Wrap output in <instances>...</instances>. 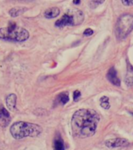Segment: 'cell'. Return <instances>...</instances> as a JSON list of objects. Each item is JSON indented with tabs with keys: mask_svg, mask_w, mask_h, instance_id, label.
<instances>
[{
	"mask_svg": "<svg viewBox=\"0 0 133 150\" xmlns=\"http://www.w3.org/2000/svg\"><path fill=\"white\" fill-rule=\"evenodd\" d=\"M100 116L95 110L81 109L72 116L71 126L73 134L80 138L93 136L96 132Z\"/></svg>",
	"mask_w": 133,
	"mask_h": 150,
	"instance_id": "cell-1",
	"label": "cell"
},
{
	"mask_svg": "<svg viewBox=\"0 0 133 150\" xmlns=\"http://www.w3.org/2000/svg\"><path fill=\"white\" fill-rule=\"evenodd\" d=\"M43 129L38 124L24 121L14 123L10 127V133L15 139H22L27 137H37L41 134Z\"/></svg>",
	"mask_w": 133,
	"mask_h": 150,
	"instance_id": "cell-2",
	"label": "cell"
},
{
	"mask_svg": "<svg viewBox=\"0 0 133 150\" xmlns=\"http://www.w3.org/2000/svg\"><path fill=\"white\" fill-rule=\"evenodd\" d=\"M29 32L25 28L17 26L15 23H9L6 28L0 29V38L10 42H22L28 39Z\"/></svg>",
	"mask_w": 133,
	"mask_h": 150,
	"instance_id": "cell-3",
	"label": "cell"
},
{
	"mask_svg": "<svg viewBox=\"0 0 133 150\" xmlns=\"http://www.w3.org/2000/svg\"><path fill=\"white\" fill-rule=\"evenodd\" d=\"M133 29V15L130 13L122 14L117 21L115 35L118 39L125 38Z\"/></svg>",
	"mask_w": 133,
	"mask_h": 150,
	"instance_id": "cell-4",
	"label": "cell"
},
{
	"mask_svg": "<svg viewBox=\"0 0 133 150\" xmlns=\"http://www.w3.org/2000/svg\"><path fill=\"white\" fill-rule=\"evenodd\" d=\"M84 16L80 10H72L65 13L59 20L55 22V26L58 28H63L65 26H76L83 21Z\"/></svg>",
	"mask_w": 133,
	"mask_h": 150,
	"instance_id": "cell-5",
	"label": "cell"
},
{
	"mask_svg": "<svg viewBox=\"0 0 133 150\" xmlns=\"http://www.w3.org/2000/svg\"><path fill=\"white\" fill-rule=\"evenodd\" d=\"M129 142L125 138H115L107 141L105 145L109 148H117V147H125L128 145Z\"/></svg>",
	"mask_w": 133,
	"mask_h": 150,
	"instance_id": "cell-6",
	"label": "cell"
},
{
	"mask_svg": "<svg viewBox=\"0 0 133 150\" xmlns=\"http://www.w3.org/2000/svg\"><path fill=\"white\" fill-rule=\"evenodd\" d=\"M107 77L108 81H109L111 84H113L114 85H116V86H119L121 84V81L119 80L118 75H117V71L116 70L114 69V67H111L109 70L108 73H107Z\"/></svg>",
	"mask_w": 133,
	"mask_h": 150,
	"instance_id": "cell-7",
	"label": "cell"
},
{
	"mask_svg": "<svg viewBox=\"0 0 133 150\" xmlns=\"http://www.w3.org/2000/svg\"><path fill=\"white\" fill-rule=\"evenodd\" d=\"M0 120L6 125L10 121V114L2 105H0Z\"/></svg>",
	"mask_w": 133,
	"mask_h": 150,
	"instance_id": "cell-8",
	"label": "cell"
},
{
	"mask_svg": "<svg viewBox=\"0 0 133 150\" xmlns=\"http://www.w3.org/2000/svg\"><path fill=\"white\" fill-rule=\"evenodd\" d=\"M69 101V96L67 91L58 94L55 98V103L57 105H65Z\"/></svg>",
	"mask_w": 133,
	"mask_h": 150,
	"instance_id": "cell-9",
	"label": "cell"
},
{
	"mask_svg": "<svg viewBox=\"0 0 133 150\" xmlns=\"http://www.w3.org/2000/svg\"><path fill=\"white\" fill-rule=\"evenodd\" d=\"M6 106L9 110H13L16 108V96L15 94H9L6 98Z\"/></svg>",
	"mask_w": 133,
	"mask_h": 150,
	"instance_id": "cell-10",
	"label": "cell"
},
{
	"mask_svg": "<svg viewBox=\"0 0 133 150\" xmlns=\"http://www.w3.org/2000/svg\"><path fill=\"white\" fill-rule=\"evenodd\" d=\"M53 150H65L64 142L59 134H58L54 139Z\"/></svg>",
	"mask_w": 133,
	"mask_h": 150,
	"instance_id": "cell-11",
	"label": "cell"
},
{
	"mask_svg": "<svg viewBox=\"0 0 133 150\" xmlns=\"http://www.w3.org/2000/svg\"><path fill=\"white\" fill-rule=\"evenodd\" d=\"M59 13H60V9H58V7L54 6L47 9L46 11L44 13V15L46 18L51 19L58 16Z\"/></svg>",
	"mask_w": 133,
	"mask_h": 150,
	"instance_id": "cell-12",
	"label": "cell"
},
{
	"mask_svg": "<svg viewBox=\"0 0 133 150\" xmlns=\"http://www.w3.org/2000/svg\"><path fill=\"white\" fill-rule=\"evenodd\" d=\"M128 65V74L125 77V83L129 86H132L133 85V68L129 63Z\"/></svg>",
	"mask_w": 133,
	"mask_h": 150,
	"instance_id": "cell-13",
	"label": "cell"
},
{
	"mask_svg": "<svg viewBox=\"0 0 133 150\" xmlns=\"http://www.w3.org/2000/svg\"><path fill=\"white\" fill-rule=\"evenodd\" d=\"M26 10H27V9L24 7H14L9 10V13L13 17H16V16H18L19 15L23 13Z\"/></svg>",
	"mask_w": 133,
	"mask_h": 150,
	"instance_id": "cell-14",
	"label": "cell"
},
{
	"mask_svg": "<svg viewBox=\"0 0 133 150\" xmlns=\"http://www.w3.org/2000/svg\"><path fill=\"white\" fill-rule=\"evenodd\" d=\"M100 105L102 106L105 110H108L111 105L109 103V98H107V96H103L102 98H100Z\"/></svg>",
	"mask_w": 133,
	"mask_h": 150,
	"instance_id": "cell-15",
	"label": "cell"
},
{
	"mask_svg": "<svg viewBox=\"0 0 133 150\" xmlns=\"http://www.w3.org/2000/svg\"><path fill=\"white\" fill-rule=\"evenodd\" d=\"M80 96H81V93H80V91L76 90V91H74V93H73V98H74V101H77L80 98Z\"/></svg>",
	"mask_w": 133,
	"mask_h": 150,
	"instance_id": "cell-16",
	"label": "cell"
},
{
	"mask_svg": "<svg viewBox=\"0 0 133 150\" xmlns=\"http://www.w3.org/2000/svg\"><path fill=\"white\" fill-rule=\"evenodd\" d=\"M93 34V30H92V29H90V28H87V29H86V30H84L83 32V35H85V36H90V35H92Z\"/></svg>",
	"mask_w": 133,
	"mask_h": 150,
	"instance_id": "cell-17",
	"label": "cell"
},
{
	"mask_svg": "<svg viewBox=\"0 0 133 150\" xmlns=\"http://www.w3.org/2000/svg\"><path fill=\"white\" fill-rule=\"evenodd\" d=\"M122 3L125 6H130V5H133V0H123Z\"/></svg>",
	"mask_w": 133,
	"mask_h": 150,
	"instance_id": "cell-18",
	"label": "cell"
},
{
	"mask_svg": "<svg viewBox=\"0 0 133 150\" xmlns=\"http://www.w3.org/2000/svg\"><path fill=\"white\" fill-rule=\"evenodd\" d=\"M73 3H74V4H79V3H80V1H79V0H75V1H73Z\"/></svg>",
	"mask_w": 133,
	"mask_h": 150,
	"instance_id": "cell-19",
	"label": "cell"
}]
</instances>
